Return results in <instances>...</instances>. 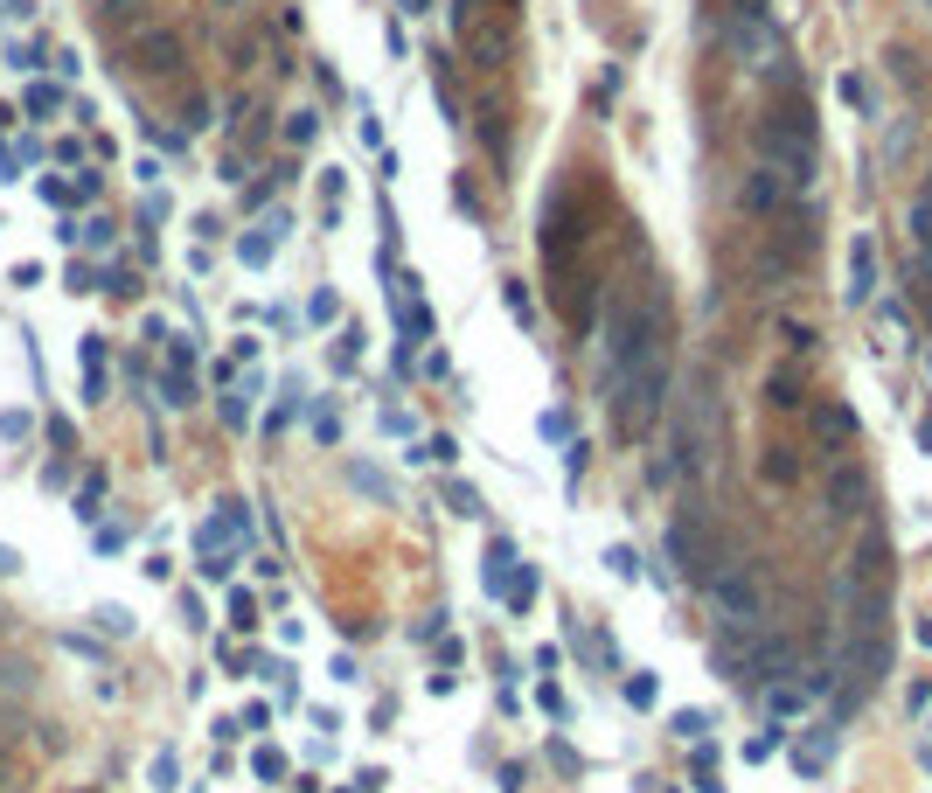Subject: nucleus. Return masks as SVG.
<instances>
[{
  "label": "nucleus",
  "instance_id": "obj_43",
  "mask_svg": "<svg viewBox=\"0 0 932 793\" xmlns=\"http://www.w3.org/2000/svg\"><path fill=\"white\" fill-rule=\"evenodd\" d=\"M14 564H21V557H14V550H7V543H0V578H7V571H14Z\"/></svg>",
  "mask_w": 932,
  "mask_h": 793
},
{
  "label": "nucleus",
  "instance_id": "obj_23",
  "mask_svg": "<svg viewBox=\"0 0 932 793\" xmlns=\"http://www.w3.org/2000/svg\"><path fill=\"white\" fill-rule=\"evenodd\" d=\"M147 787H154V793H174V787H181V759H174V752H154V766H147Z\"/></svg>",
  "mask_w": 932,
  "mask_h": 793
},
{
  "label": "nucleus",
  "instance_id": "obj_20",
  "mask_svg": "<svg viewBox=\"0 0 932 793\" xmlns=\"http://www.w3.org/2000/svg\"><path fill=\"white\" fill-rule=\"evenodd\" d=\"M501 599H508V613H529V606H536V571H529V564H515V571H508V585H501Z\"/></svg>",
  "mask_w": 932,
  "mask_h": 793
},
{
  "label": "nucleus",
  "instance_id": "obj_15",
  "mask_svg": "<svg viewBox=\"0 0 932 793\" xmlns=\"http://www.w3.org/2000/svg\"><path fill=\"white\" fill-rule=\"evenodd\" d=\"M35 188H42V202H49V209H77V202H91V195H98V174H77V181H63V174H42Z\"/></svg>",
  "mask_w": 932,
  "mask_h": 793
},
{
  "label": "nucleus",
  "instance_id": "obj_13",
  "mask_svg": "<svg viewBox=\"0 0 932 793\" xmlns=\"http://www.w3.org/2000/svg\"><path fill=\"white\" fill-rule=\"evenodd\" d=\"M877 300V244L856 237L849 244V307H870Z\"/></svg>",
  "mask_w": 932,
  "mask_h": 793
},
{
  "label": "nucleus",
  "instance_id": "obj_8",
  "mask_svg": "<svg viewBox=\"0 0 932 793\" xmlns=\"http://www.w3.org/2000/svg\"><path fill=\"white\" fill-rule=\"evenodd\" d=\"M793 202H800V181H793V174H779V167H766V160L738 181V209H745V216H759V223L786 216Z\"/></svg>",
  "mask_w": 932,
  "mask_h": 793
},
{
  "label": "nucleus",
  "instance_id": "obj_41",
  "mask_svg": "<svg viewBox=\"0 0 932 793\" xmlns=\"http://www.w3.org/2000/svg\"><path fill=\"white\" fill-rule=\"evenodd\" d=\"M453 453H460V446H453V439H432V446H425V453H418V460H439V467H453Z\"/></svg>",
  "mask_w": 932,
  "mask_h": 793
},
{
  "label": "nucleus",
  "instance_id": "obj_11",
  "mask_svg": "<svg viewBox=\"0 0 932 793\" xmlns=\"http://www.w3.org/2000/svg\"><path fill=\"white\" fill-rule=\"evenodd\" d=\"M863 501H870L863 467H856V460H835V467H828V508H835V515H863Z\"/></svg>",
  "mask_w": 932,
  "mask_h": 793
},
{
  "label": "nucleus",
  "instance_id": "obj_9",
  "mask_svg": "<svg viewBox=\"0 0 932 793\" xmlns=\"http://www.w3.org/2000/svg\"><path fill=\"white\" fill-rule=\"evenodd\" d=\"M807 432L821 453H849L856 446V411L849 404H807Z\"/></svg>",
  "mask_w": 932,
  "mask_h": 793
},
{
  "label": "nucleus",
  "instance_id": "obj_28",
  "mask_svg": "<svg viewBox=\"0 0 932 793\" xmlns=\"http://www.w3.org/2000/svg\"><path fill=\"white\" fill-rule=\"evenodd\" d=\"M251 390H258V383H244L237 397H223V425H244V418H251Z\"/></svg>",
  "mask_w": 932,
  "mask_h": 793
},
{
  "label": "nucleus",
  "instance_id": "obj_22",
  "mask_svg": "<svg viewBox=\"0 0 932 793\" xmlns=\"http://www.w3.org/2000/svg\"><path fill=\"white\" fill-rule=\"evenodd\" d=\"M21 112H28V119H49V112H63V91H56V84H28Z\"/></svg>",
  "mask_w": 932,
  "mask_h": 793
},
{
  "label": "nucleus",
  "instance_id": "obj_1",
  "mask_svg": "<svg viewBox=\"0 0 932 793\" xmlns=\"http://www.w3.org/2000/svg\"><path fill=\"white\" fill-rule=\"evenodd\" d=\"M891 675V543L863 529L842 564V710Z\"/></svg>",
  "mask_w": 932,
  "mask_h": 793
},
{
  "label": "nucleus",
  "instance_id": "obj_18",
  "mask_svg": "<svg viewBox=\"0 0 932 793\" xmlns=\"http://www.w3.org/2000/svg\"><path fill=\"white\" fill-rule=\"evenodd\" d=\"M279 237H286V216H272L265 230H251V237L237 244V251H244V265H272V244H279Z\"/></svg>",
  "mask_w": 932,
  "mask_h": 793
},
{
  "label": "nucleus",
  "instance_id": "obj_38",
  "mask_svg": "<svg viewBox=\"0 0 932 793\" xmlns=\"http://www.w3.org/2000/svg\"><path fill=\"white\" fill-rule=\"evenodd\" d=\"M842 98H849V105H856V112H863V105H870V84H863V77H856V70H849V77H842Z\"/></svg>",
  "mask_w": 932,
  "mask_h": 793
},
{
  "label": "nucleus",
  "instance_id": "obj_7",
  "mask_svg": "<svg viewBox=\"0 0 932 793\" xmlns=\"http://www.w3.org/2000/svg\"><path fill=\"white\" fill-rule=\"evenodd\" d=\"M251 543V515H244V501H223L202 529H195V550H202V578H230V564H237V550Z\"/></svg>",
  "mask_w": 932,
  "mask_h": 793
},
{
  "label": "nucleus",
  "instance_id": "obj_32",
  "mask_svg": "<svg viewBox=\"0 0 932 793\" xmlns=\"http://www.w3.org/2000/svg\"><path fill=\"white\" fill-rule=\"evenodd\" d=\"M606 564H613V578H640V557H633L626 543H613V550H606Z\"/></svg>",
  "mask_w": 932,
  "mask_h": 793
},
{
  "label": "nucleus",
  "instance_id": "obj_16",
  "mask_svg": "<svg viewBox=\"0 0 932 793\" xmlns=\"http://www.w3.org/2000/svg\"><path fill=\"white\" fill-rule=\"evenodd\" d=\"M84 397L105 404V334H84Z\"/></svg>",
  "mask_w": 932,
  "mask_h": 793
},
{
  "label": "nucleus",
  "instance_id": "obj_21",
  "mask_svg": "<svg viewBox=\"0 0 932 793\" xmlns=\"http://www.w3.org/2000/svg\"><path fill=\"white\" fill-rule=\"evenodd\" d=\"M620 696H626V703H633V710H654V696H661V682H654L647 668H633V675H626V682H620Z\"/></svg>",
  "mask_w": 932,
  "mask_h": 793
},
{
  "label": "nucleus",
  "instance_id": "obj_12",
  "mask_svg": "<svg viewBox=\"0 0 932 793\" xmlns=\"http://www.w3.org/2000/svg\"><path fill=\"white\" fill-rule=\"evenodd\" d=\"M167 404H195V348L181 334H167Z\"/></svg>",
  "mask_w": 932,
  "mask_h": 793
},
{
  "label": "nucleus",
  "instance_id": "obj_33",
  "mask_svg": "<svg viewBox=\"0 0 932 793\" xmlns=\"http://www.w3.org/2000/svg\"><path fill=\"white\" fill-rule=\"evenodd\" d=\"M703 731H710L703 710H675V738H703Z\"/></svg>",
  "mask_w": 932,
  "mask_h": 793
},
{
  "label": "nucleus",
  "instance_id": "obj_26",
  "mask_svg": "<svg viewBox=\"0 0 932 793\" xmlns=\"http://www.w3.org/2000/svg\"><path fill=\"white\" fill-rule=\"evenodd\" d=\"M98 501H105V480L91 474L84 487H77V515H84V522H98Z\"/></svg>",
  "mask_w": 932,
  "mask_h": 793
},
{
  "label": "nucleus",
  "instance_id": "obj_44",
  "mask_svg": "<svg viewBox=\"0 0 932 793\" xmlns=\"http://www.w3.org/2000/svg\"><path fill=\"white\" fill-rule=\"evenodd\" d=\"M912 634H919V647H932V620H919V627H912Z\"/></svg>",
  "mask_w": 932,
  "mask_h": 793
},
{
  "label": "nucleus",
  "instance_id": "obj_10",
  "mask_svg": "<svg viewBox=\"0 0 932 793\" xmlns=\"http://www.w3.org/2000/svg\"><path fill=\"white\" fill-rule=\"evenodd\" d=\"M835 752H842V731H835V724H807V731H800V745H793V773H800V780H814V773H828V766H835Z\"/></svg>",
  "mask_w": 932,
  "mask_h": 793
},
{
  "label": "nucleus",
  "instance_id": "obj_17",
  "mask_svg": "<svg viewBox=\"0 0 932 793\" xmlns=\"http://www.w3.org/2000/svg\"><path fill=\"white\" fill-rule=\"evenodd\" d=\"M174 63H181V49H174V35H160V28H147V35H140V70H174Z\"/></svg>",
  "mask_w": 932,
  "mask_h": 793
},
{
  "label": "nucleus",
  "instance_id": "obj_5",
  "mask_svg": "<svg viewBox=\"0 0 932 793\" xmlns=\"http://www.w3.org/2000/svg\"><path fill=\"white\" fill-rule=\"evenodd\" d=\"M453 35L480 70H501L508 49H515V28H508V7L501 0H453Z\"/></svg>",
  "mask_w": 932,
  "mask_h": 793
},
{
  "label": "nucleus",
  "instance_id": "obj_6",
  "mask_svg": "<svg viewBox=\"0 0 932 793\" xmlns=\"http://www.w3.org/2000/svg\"><path fill=\"white\" fill-rule=\"evenodd\" d=\"M703 592H710V606H717L724 627H759V613H766V585H759V571L738 564V557H724L717 578H710Z\"/></svg>",
  "mask_w": 932,
  "mask_h": 793
},
{
  "label": "nucleus",
  "instance_id": "obj_27",
  "mask_svg": "<svg viewBox=\"0 0 932 793\" xmlns=\"http://www.w3.org/2000/svg\"><path fill=\"white\" fill-rule=\"evenodd\" d=\"M105 293H119V300H133V293H140V279H133V265H112V272H105Z\"/></svg>",
  "mask_w": 932,
  "mask_h": 793
},
{
  "label": "nucleus",
  "instance_id": "obj_45",
  "mask_svg": "<svg viewBox=\"0 0 932 793\" xmlns=\"http://www.w3.org/2000/svg\"><path fill=\"white\" fill-rule=\"evenodd\" d=\"M223 7H244V0H223Z\"/></svg>",
  "mask_w": 932,
  "mask_h": 793
},
{
  "label": "nucleus",
  "instance_id": "obj_25",
  "mask_svg": "<svg viewBox=\"0 0 932 793\" xmlns=\"http://www.w3.org/2000/svg\"><path fill=\"white\" fill-rule=\"evenodd\" d=\"M501 300H508V314L522 320V327L536 320V307H529V286H522V279H508V286H501Z\"/></svg>",
  "mask_w": 932,
  "mask_h": 793
},
{
  "label": "nucleus",
  "instance_id": "obj_42",
  "mask_svg": "<svg viewBox=\"0 0 932 793\" xmlns=\"http://www.w3.org/2000/svg\"><path fill=\"white\" fill-rule=\"evenodd\" d=\"M536 703H543L550 717H564V689H557V682H543V689H536Z\"/></svg>",
  "mask_w": 932,
  "mask_h": 793
},
{
  "label": "nucleus",
  "instance_id": "obj_24",
  "mask_svg": "<svg viewBox=\"0 0 932 793\" xmlns=\"http://www.w3.org/2000/svg\"><path fill=\"white\" fill-rule=\"evenodd\" d=\"M251 773H258V780H286V752L258 745V752H251Z\"/></svg>",
  "mask_w": 932,
  "mask_h": 793
},
{
  "label": "nucleus",
  "instance_id": "obj_40",
  "mask_svg": "<svg viewBox=\"0 0 932 793\" xmlns=\"http://www.w3.org/2000/svg\"><path fill=\"white\" fill-rule=\"evenodd\" d=\"M307 314H313V320H334V314H341V300H334V293H313Z\"/></svg>",
  "mask_w": 932,
  "mask_h": 793
},
{
  "label": "nucleus",
  "instance_id": "obj_35",
  "mask_svg": "<svg viewBox=\"0 0 932 793\" xmlns=\"http://www.w3.org/2000/svg\"><path fill=\"white\" fill-rule=\"evenodd\" d=\"M446 494H453V515H480V494H473V487H466V480H453V487H446Z\"/></svg>",
  "mask_w": 932,
  "mask_h": 793
},
{
  "label": "nucleus",
  "instance_id": "obj_34",
  "mask_svg": "<svg viewBox=\"0 0 932 793\" xmlns=\"http://www.w3.org/2000/svg\"><path fill=\"white\" fill-rule=\"evenodd\" d=\"M348 480H355V487H362V494H390V480L376 474V467H348Z\"/></svg>",
  "mask_w": 932,
  "mask_h": 793
},
{
  "label": "nucleus",
  "instance_id": "obj_2",
  "mask_svg": "<svg viewBox=\"0 0 932 793\" xmlns=\"http://www.w3.org/2000/svg\"><path fill=\"white\" fill-rule=\"evenodd\" d=\"M752 147L766 167L779 174H793L800 188L814 181V112H807V98L800 91H779L773 105L759 112V126H752Z\"/></svg>",
  "mask_w": 932,
  "mask_h": 793
},
{
  "label": "nucleus",
  "instance_id": "obj_39",
  "mask_svg": "<svg viewBox=\"0 0 932 793\" xmlns=\"http://www.w3.org/2000/svg\"><path fill=\"white\" fill-rule=\"evenodd\" d=\"M98 7H105V21H133L147 0H98Z\"/></svg>",
  "mask_w": 932,
  "mask_h": 793
},
{
  "label": "nucleus",
  "instance_id": "obj_14",
  "mask_svg": "<svg viewBox=\"0 0 932 793\" xmlns=\"http://www.w3.org/2000/svg\"><path fill=\"white\" fill-rule=\"evenodd\" d=\"M905 237H912V251H919V265H926V279H932V181L912 195V209H905Z\"/></svg>",
  "mask_w": 932,
  "mask_h": 793
},
{
  "label": "nucleus",
  "instance_id": "obj_29",
  "mask_svg": "<svg viewBox=\"0 0 932 793\" xmlns=\"http://www.w3.org/2000/svg\"><path fill=\"white\" fill-rule=\"evenodd\" d=\"M91 536H98V550H126V543H133L126 522H91Z\"/></svg>",
  "mask_w": 932,
  "mask_h": 793
},
{
  "label": "nucleus",
  "instance_id": "obj_36",
  "mask_svg": "<svg viewBox=\"0 0 932 793\" xmlns=\"http://www.w3.org/2000/svg\"><path fill=\"white\" fill-rule=\"evenodd\" d=\"M98 627H105V634H133V613H126V606H105Z\"/></svg>",
  "mask_w": 932,
  "mask_h": 793
},
{
  "label": "nucleus",
  "instance_id": "obj_3",
  "mask_svg": "<svg viewBox=\"0 0 932 793\" xmlns=\"http://www.w3.org/2000/svg\"><path fill=\"white\" fill-rule=\"evenodd\" d=\"M717 453H724V397L696 383L675 411V474H710Z\"/></svg>",
  "mask_w": 932,
  "mask_h": 793
},
{
  "label": "nucleus",
  "instance_id": "obj_19",
  "mask_svg": "<svg viewBox=\"0 0 932 793\" xmlns=\"http://www.w3.org/2000/svg\"><path fill=\"white\" fill-rule=\"evenodd\" d=\"M508 571H515V543H508V536H494V543H487V571H480L494 599H501V585H508Z\"/></svg>",
  "mask_w": 932,
  "mask_h": 793
},
{
  "label": "nucleus",
  "instance_id": "obj_4",
  "mask_svg": "<svg viewBox=\"0 0 932 793\" xmlns=\"http://www.w3.org/2000/svg\"><path fill=\"white\" fill-rule=\"evenodd\" d=\"M731 550H724V536H717V522L703 515V508H682L675 522H668V564H675V578L682 585H710L717 578V564H724Z\"/></svg>",
  "mask_w": 932,
  "mask_h": 793
},
{
  "label": "nucleus",
  "instance_id": "obj_37",
  "mask_svg": "<svg viewBox=\"0 0 932 793\" xmlns=\"http://www.w3.org/2000/svg\"><path fill=\"white\" fill-rule=\"evenodd\" d=\"M28 425H35L28 411H0V439H28Z\"/></svg>",
  "mask_w": 932,
  "mask_h": 793
},
{
  "label": "nucleus",
  "instance_id": "obj_30",
  "mask_svg": "<svg viewBox=\"0 0 932 793\" xmlns=\"http://www.w3.org/2000/svg\"><path fill=\"white\" fill-rule=\"evenodd\" d=\"M230 620L251 634V627H258V599H251V592H230Z\"/></svg>",
  "mask_w": 932,
  "mask_h": 793
},
{
  "label": "nucleus",
  "instance_id": "obj_31",
  "mask_svg": "<svg viewBox=\"0 0 932 793\" xmlns=\"http://www.w3.org/2000/svg\"><path fill=\"white\" fill-rule=\"evenodd\" d=\"M313 133H320V119H313V112H293V119H286V140H293V147H307Z\"/></svg>",
  "mask_w": 932,
  "mask_h": 793
}]
</instances>
